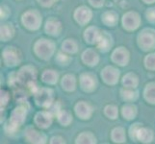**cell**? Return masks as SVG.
<instances>
[{
	"label": "cell",
	"instance_id": "1",
	"mask_svg": "<svg viewBox=\"0 0 155 144\" xmlns=\"http://www.w3.org/2000/svg\"><path fill=\"white\" fill-rule=\"evenodd\" d=\"M35 52L40 58L47 60L54 52V43L49 40H39L35 43Z\"/></svg>",
	"mask_w": 155,
	"mask_h": 144
},
{
	"label": "cell",
	"instance_id": "2",
	"mask_svg": "<svg viewBox=\"0 0 155 144\" xmlns=\"http://www.w3.org/2000/svg\"><path fill=\"white\" fill-rule=\"evenodd\" d=\"M26 118V110L23 107H18V108L15 109V110L12 113V116L7 124V128H9L8 132L13 133L18 129L21 124L23 123Z\"/></svg>",
	"mask_w": 155,
	"mask_h": 144
},
{
	"label": "cell",
	"instance_id": "3",
	"mask_svg": "<svg viewBox=\"0 0 155 144\" xmlns=\"http://www.w3.org/2000/svg\"><path fill=\"white\" fill-rule=\"evenodd\" d=\"M139 45L143 50H151L155 47V31L146 29L139 35Z\"/></svg>",
	"mask_w": 155,
	"mask_h": 144
},
{
	"label": "cell",
	"instance_id": "4",
	"mask_svg": "<svg viewBox=\"0 0 155 144\" xmlns=\"http://www.w3.org/2000/svg\"><path fill=\"white\" fill-rule=\"evenodd\" d=\"M22 22L26 28L37 30L41 23V17L36 11H28L22 15Z\"/></svg>",
	"mask_w": 155,
	"mask_h": 144
},
{
	"label": "cell",
	"instance_id": "5",
	"mask_svg": "<svg viewBox=\"0 0 155 144\" xmlns=\"http://www.w3.org/2000/svg\"><path fill=\"white\" fill-rule=\"evenodd\" d=\"M53 92L52 90L49 88H41L39 89L38 91L36 92L35 96V100L37 105L41 106V107H49L53 102H52V98H53Z\"/></svg>",
	"mask_w": 155,
	"mask_h": 144
},
{
	"label": "cell",
	"instance_id": "6",
	"mask_svg": "<svg viewBox=\"0 0 155 144\" xmlns=\"http://www.w3.org/2000/svg\"><path fill=\"white\" fill-rule=\"evenodd\" d=\"M36 70L34 67L30 66H25L23 68H21L18 74V80L20 82H22L25 84L26 86H30L33 84V82L36 79Z\"/></svg>",
	"mask_w": 155,
	"mask_h": 144
},
{
	"label": "cell",
	"instance_id": "7",
	"mask_svg": "<svg viewBox=\"0 0 155 144\" xmlns=\"http://www.w3.org/2000/svg\"><path fill=\"white\" fill-rule=\"evenodd\" d=\"M141 23V19L139 14L133 12H128L124 15V18H122V24H124V27L126 30H135L139 27V25Z\"/></svg>",
	"mask_w": 155,
	"mask_h": 144
},
{
	"label": "cell",
	"instance_id": "8",
	"mask_svg": "<svg viewBox=\"0 0 155 144\" xmlns=\"http://www.w3.org/2000/svg\"><path fill=\"white\" fill-rule=\"evenodd\" d=\"M3 58L7 66H15L18 65L20 61V56L18 55V51L15 47H7L3 51Z\"/></svg>",
	"mask_w": 155,
	"mask_h": 144
},
{
	"label": "cell",
	"instance_id": "9",
	"mask_svg": "<svg viewBox=\"0 0 155 144\" xmlns=\"http://www.w3.org/2000/svg\"><path fill=\"white\" fill-rule=\"evenodd\" d=\"M101 77H102L105 83L109 85H115L119 81L120 70L112 66H107L101 72Z\"/></svg>",
	"mask_w": 155,
	"mask_h": 144
},
{
	"label": "cell",
	"instance_id": "10",
	"mask_svg": "<svg viewBox=\"0 0 155 144\" xmlns=\"http://www.w3.org/2000/svg\"><path fill=\"white\" fill-rule=\"evenodd\" d=\"M112 60L120 66H126L129 61V53L124 47H119L112 54Z\"/></svg>",
	"mask_w": 155,
	"mask_h": 144
},
{
	"label": "cell",
	"instance_id": "11",
	"mask_svg": "<svg viewBox=\"0 0 155 144\" xmlns=\"http://www.w3.org/2000/svg\"><path fill=\"white\" fill-rule=\"evenodd\" d=\"M74 18H75L76 21L80 24H86L91 20V18H92V12L91 10L85 6L79 7L76 9L75 13H74Z\"/></svg>",
	"mask_w": 155,
	"mask_h": 144
},
{
	"label": "cell",
	"instance_id": "12",
	"mask_svg": "<svg viewBox=\"0 0 155 144\" xmlns=\"http://www.w3.org/2000/svg\"><path fill=\"white\" fill-rule=\"evenodd\" d=\"M80 85L85 91H93L97 86V80L92 74L85 73L80 77Z\"/></svg>",
	"mask_w": 155,
	"mask_h": 144
},
{
	"label": "cell",
	"instance_id": "13",
	"mask_svg": "<svg viewBox=\"0 0 155 144\" xmlns=\"http://www.w3.org/2000/svg\"><path fill=\"white\" fill-rule=\"evenodd\" d=\"M35 123L40 128H47L52 123V114L50 111H40L35 116Z\"/></svg>",
	"mask_w": 155,
	"mask_h": 144
},
{
	"label": "cell",
	"instance_id": "14",
	"mask_svg": "<svg viewBox=\"0 0 155 144\" xmlns=\"http://www.w3.org/2000/svg\"><path fill=\"white\" fill-rule=\"evenodd\" d=\"M75 113L80 118L89 119L91 115H92L93 110L88 103H86L85 101H81V102L77 103L75 106Z\"/></svg>",
	"mask_w": 155,
	"mask_h": 144
},
{
	"label": "cell",
	"instance_id": "15",
	"mask_svg": "<svg viewBox=\"0 0 155 144\" xmlns=\"http://www.w3.org/2000/svg\"><path fill=\"white\" fill-rule=\"evenodd\" d=\"M82 60L86 65L94 66L97 65V62L99 61V57L97 52H94L92 49H88L82 54Z\"/></svg>",
	"mask_w": 155,
	"mask_h": 144
},
{
	"label": "cell",
	"instance_id": "16",
	"mask_svg": "<svg viewBox=\"0 0 155 144\" xmlns=\"http://www.w3.org/2000/svg\"><path fill=\"white\" fill-rule=\"evenodd\" d=\"M97 47L99 50L103 51V52L108 51L109 48L112 45L111 36L107 34V32H102V33L100 34V37L97 42Z\"/></svg>",
	"mask_w": 155,
	"mask_h": 144
},
{
	"label": "cell",
	"instance_id": "17",
	"mask_svg": "<svg viewBox=\"0 0 155 144\" xmlns=\"http://www.w3.org/2000/svg\"><path fill=\"white\" fill-rule=\"evenodd\" d=\"M26 139L32 143H45V136L36 130L29 129L26 132Z\"/></svg>",
	"mask_w": 155,
	"mask_h": 144
},
{
	"label": "cell",
	"instance_id": "18",
	"mask_svg": "<svg viewBox=\"0 0 155 144\" xmlns=\"http://www.w3.org/2000/svg\"><path fill=\"white\" fill-rule=\"evenodd\" d=\"M137 139L143 143L151 142L153 139V133L151 130L147 129V128L140 127L137 132Z\"/></svg>",
	"mask_w": 155,
	"mask_h": 144
},
{
	"label": "cell",
	"instance_id": "19",
	"mask_svg": "<svg viewBox=\"0 0 155 144\" xmlns=\"http://www.w3.org/2000/svg\"><path fill=\"white\" fill-rule=\"evenodd\" d=\"M101 32L98 31L97 28L95 27H89L86 31H85V40L88 41L89 43H97L99 37H100Z\"/></svg>",
	"mask_w": 155,
	"mask_h": 144
},
{
	"label": "cell",
	"instance_id": "20",
	"mask_svg": "<svg viewBox=\"0 0 155 144\" xmlns=\"http://www.w3.org/2000/svg\"><path fill=\"white\" fill-rule=\"evenodd\" d=\"M45 31L47 34L56 36L60 33V31H61V23L59 22L58 20L53 19V18L47 20L45 24Z\"/></svg>",
	"mask_w": 155,
	"mask_h": 144
},
{
	"label": "cell",
	"instance_id": "21",
	"mask_svg": "<svg viewBox=\"0 0 155 144\" xmlns=\"http://www.w3.org/2000/svg\"><path fill=\"white\" fill-rule=\"evenodd\" d=\"M62 87L67 91H73L76 88V80L75 77L71 74H68L62 79Z\"/></svg>",
	"mask_w": 155,
	"mask_h": 144
},
{
	"label": "cell",
	"instance_id": "22",
	"mask_svg": "<svg viewBox=\"0 0 155 144\" xmlns=\"http://www.w3.org/2000/svg\"><path fill=\"white\" fill-rule=\"evenodd\" d=\"M122 85L128 88H135L138 85V77L133 73H128L122 79Z\"/></svg>",
	"mask_w": 155,
	"mask_h": 144
},
{
	"label": "cell",
	"instance_id": "23",
	"mask_svg": "<svg viewBox=\"0 0 155 144\" xmlns=\"http://www.w3.org/2000/svg\"><path fill=\"white\" fill-rule=\"evenodd\" d=\"M42 81L47 84H55L58 80V73L52 69H46L42 73Z\"/></svg>",
	"mask_w": 155,
	"mask_h": 144
},
{
	"label": "cell",
	"instance_id": "24",
	"mask_svg": "<svg viewBox=\"0 0 155 144\" xmlns=\"http://www.w3.org/2000/svg\"><path fill=\"white\" fill-rule=\"evenodd\" d=\"M145 98L149 103L155 104V83L147 85V88L145 89Z\"/></svg>",
	"mask_w": 155,
	"mask_h": 144
},
{
	"label": "cell",
	"instance_id": "25",
	"mask_svg": "<svg viewBox=\"0 0 155 144\" xmlns=\"http://www.w3.org/2000/svg\"><path fill=\"white\" fill-rule=\"evenodd\" d=\"M117 14L114 12H107L102 15V21L108 26H115L117 22Z\"/></svg>",
	"mask_w": 155,
	"mask_h": 144
},
{
	"label": "cell",
	"instance_id": "26",
	"mask_svg": "<svg viewBox=\"0 0 155 144\" xmlns=\"http://www.w3.org/2000/svg\"><path fill=\"white\" fill-rule=\"evenodd\" d=\"M112 139L115 142H124L126 140V136H125V133L124 130L122 128H115V129L112 131Z\"/></svg>",
	"mask_w": 155,
	"mask_h": 144
},
{
	"label": "cell",
	"instance_id": "27",
	"mask_svg": "<svg viewBox=\"0 0 155 144\" xmlns=\"http://www.w3.org/2000/svg\"><path fill=\"white\" fill-rule=\"evenodd\" d=\"M57 117L59 122L63 125V126H68L71 122L72 121V116L71 114L67 110H61L57 114Z\"/></svg>",
	"mask_w": 155,
	"mask_h": 144
},
{
	"label": "cell",
	"instance_id": "28",
	"mask_svg": "<svg viewBox=\"0 0 155 144\" xmlns=\"http://www.w3.org/2000/svg\"><path fill=\"white\" fill-rule=\"evenodd\" d=\"M137 114L136 107L133 105H125L122 107V115L126 119H132L134 118Z\"/></svg>",
	"mask_w": 155,
	"mask_h": 144
},
{
	"label": "cell",
	"instance_id": "29",
	"mask_svg": "<svg viewBox=\"0 0 155 144\" xmlns=\"http://www.w3.org/2000/svg\"><path fill=\"white\" fill-rule=\"evenodd\" d=\"M77 143H95V137L92 135L91 132H83L81 135L78 136Z\"/></svg>",
	"mask_w": 155,
	"mask_h": 144
},
{
	"label": "cell",
	"instance_id": "30",
	"mask_svg": "<svg viewBox=\"0 0 155 144\" xmlns=\"http://www.w3.org/2000/svg\"><path fill=\"white\" fill-rule=\"evenodd\" d=\"M62 49L67 53H75L77 51V44L73 40H66L62 44Z\"/></svg>",
	"mask_w": 155,
	"mask_h": 144
},
{
	"label": "cell",
	"instance_id": "31",
	"mask_svg": "<svg viewBox=\"0 0 155 144\" xmlns=\"http://www.w3.org/2000/svg\"><path fill=\"white\" fill-rule=\"evenodd\" d=\"M14 35V29L11 24H4L1 26V40L7 41Z\"/></svg>",
	"mask_w": 155,
	"mask_h": 144
},
{
	"label": "cell",
	"instance_id": "32",
	"mask_svg": "<svg viewBox=\"0 0 155 144\" xmlns=\"http://www.w3.org/2000/svg\"><path fill=\"white\" fill-rule=\"evenodd\" d=\"M120 93H121L122 98L126 101H132V100H135L137 98V92L133 91V90H131V89H128V88L121 89Z\"/></svg>",
	"mask_w": 155,
	"mask_h": 144
},
{
	"label": "cell",
	"instance_id": "33",
	"mask_svg": "<svg viewBox=\"0 0 155 144\" xmlns=\"http://www.w3.org/2000/svg\"><path fill=\"white\" fill-rule=\"evenodd\" d=\"M105 114L111 119H116L117 117V114H119V111H117V109L115 106L110 105L105 108Z\"/></svg>",
	"mask_w": 155,
	"mask_h": 144
},
{
	"label": "cell",
	"instance_id": "34",
	"mask_svg": "<svg viewBox=\"0 0 155 144\" xmlns=\"http://www.w3.org/2000/svg\"><path fill=\"white\" fill-rule=\"evenodd\" d=\"M145 63H146L147 68L154 70L155 69V53H153V54H149L146 57Z\"/></svg>",
	"mask_w": 155,
	"mask_h": 144
},
{
	"label": "cell",
	"instance_id": "35",
	"mask_svg": "<svg viewBox=\"0 0 155 144\" xmlns=\"http://www.w3.org/2000/svg\"><path fill=\"white\" fill-rule=\"evenodd\" d=\"M57 62L60 63V65H68V62H69V59L66 54H63V53L59 52L58 55H57V58H56Z\"/></svg>",
	"mask_w": 155,
	"mask_h": 144
},
{
	"label": "cell",
	"instance_id": "36",
	"mask_svg": "<svg viewBox=\"0 0 155 144\" xmlns=\"http://www.w3.org/2000/svg\"><path fill=\"white\" fill-rule=\"evenodd\" d=\"M141 127V124H134L131 128H130V136L131 138H134V139H137V132L139 130V128Z\"/></svg>",
	"mask_w": 155,
	"mask_h": 144
},
{
	"label": "cell",
	"instance_id": "37",
	"mask_svg": "<svg viewBox=\"0 0 155 144\" xmlns=\"http://www.w3.org/2000/svg\"><path fill=\"white\" fill-rule=\"evenodd\" d=\"M146 14H147V20H149L150 22H154L155 21V8L148 9Z\"/></svg>",
	"mask_w": 155,
	"mask_h": 144
},
{
	"label": "cell",
	"instance_id": "38",
	"mask_svg": "<svg viewBox=\"0 0 155 144\" xmlns=\"http://www.w3.org/2000/svg\"><path fill=\"white\" fill-rule=\"evenodd\" d=\"M55 1H57V0H39V2L45 7L51 6V5H53L55 3Z\"/></svg>",
	"mask_w": 155,
	"mask_h": 144
},
{
	"label": "cell",
	"instance_id": "39",
	"mask_svg": "<svg viewBox=\"0 0 155 144\" xmlns=\"http://www.w3.org/2000/svg\"><path fill=\"white\" fill-rule=\"evenodd\" d=\"M6 95H8V93L5 90H1V105L3 106L8 103V99H6Z\"/></svg>",
	"mask_w": 155,
	"mask_h": 144
},
{
	"label": "cell",
	"instance_id": "40",
	"mask_svg": "<svg viewBox=\"0 0 155 144\" xmlns=\"http://www.w3.org/2000/svg\"><path fill=\"white\" fill-rule=\"evenodd\" d=\"M89 1L94 7H100L103 5V0H89Z\"/></svg>",
	"mask_w": 155,
	"mask_h": 144
},
{
	"label": "cell",
	"instance_id": "41",
	"mask_svg": "<svg viewBox=\"0 0 155 144\" xmlns=\"http://www.w3.org/2000/svg\"><path fill=\"white\" fill-rule=\"evenodd\" d=\"M63 138L60 137V136H54V137H52L51 138V143H55V142H60V143H63L62 141H59V140H62Z\"/></svg>",
	"mask_w": 155,
	"mask_h": 144
},
{
	"label": "cell",
	"instance_id": "42",
	"mask_svg": "<svg viewBox=\"0 0 155 144\" xmlns=\"http://www.w3.org/2000/svg\"><path fill=\"white\" fill-rule=\"evenodd\" d=\"M146 3H148V4H150V3H154L155 2V0H143Z\"/></svg>",
	"mask_w": 155,
	"mask_h": 144
}]
</instances>
